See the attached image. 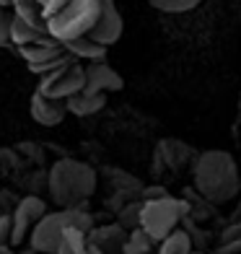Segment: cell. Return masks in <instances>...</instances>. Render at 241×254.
I'll return each instance as SVG.
<instances>
[{"instance_id":"6da1fadb","label":"cell","mask_w":241,"mask_h":254,"mask_svg":"<svg viewBox=\"0 0 241 254\" xmlns=\"http://www.w3.org/2000/svg\"><path fill=\"white\" fill-rule=\"evenodd\" d=\"M194 190L200 197H205L213 205H223L239 194L241 179L236 158L226 151H205L194 158L192 166Z\"/></svg>"},{"instance_id":"7a4b0ae2","label":"cell","mask_w":241,"mask_h":254,"mask_svg":"<svg viewBox=\"0 0 241 254\" xmlns=\"http://www.w3.org/2000/svg\"><path fill=\"white\" fill-rule=\"evenodd\" d=\"M47 187L55 205L60 207H83L96 192V171L78 158H60L50 169Z\"/></svg>"},{"instance_id":"3957f363","label":"cell","mask_w":241,"mask_h":254,"mask_svg":"<svg viewBox=\"0 0 241 254\" xmlns=\"http://www.w3.org/2000/svg\"><path fill=\"white\" fill-rule=\"evenodd\" d=\"M70 228L88 234L94 228V218L83 207H60L55 213H44L42 221L31 228V249L37 254H57V247Z\"/></svg>"},{"instance_id":"277c9868","label":"cell","mask_w":241,"mask_h":254,"mask_svg":"<svg viewBox=\"0 0 241 254\" xmlns=\"http://www.w3.org/2000/svg\"><path fill=\"white\" fill-rule=\"evenodd\" d=\"M101 13V0H67V3L55 10L47 18V31L57 42H70L86 34L96 26Z\"/></svg>"},{"instance_id":"5b68a950","label":"cell","mask_w":241,"mask_h":254,"mask_svg":"<svg viewBox=\"0 0 241 254\" xmlns=\"http://www.w3.org/2000/svg\"><path fill=\"white\" fill-rule=\"evenodd\" d=\"M189 202L177 197H153L140 205V228L156 241H164L169 234H174L177 226L187 218Z\"/></svg>"},{"instance_id":"8992f818","label":"cell","mask_w":241,"mask_h":254,"mask_svg":"<svg viewBox=\"0 0 241 254\" xmlns=\"http://www.w3.org/2000/svg\"><path fill=\"white\" fill-rule=\"evenodd\" d=\"M86 88V70L83 65H78V60L73 57L70 63H65L62 67H57V70L42 75L39 80V88L44 96H52V99H70L73 94Z\"/></svg>"},{"instance_id":"52a82bcc","label":"cell","mask_w":241,"mask_h":254,"mask_svg":"<svg viewBox=\"0 0 241 254\" xmlns=\"http://www.w3.org/2000/svg\"><path fill=\"white\" fill-rule=\"evenodd\" d=\"M44 213H47V205L34 194H29L16 205V210L10 213V218H13V244H21L26 234H31V228L42 221Z\"/></svg>"},{"instance_id":"ba28073f","label":"cell","mask_w":241,"mask_h":254,"mask_svg":"<svg viewBox=\"0 0 241 254\" xmlns=\"http://www.w3.org/2000/svg\"><path fill=\"white\" fill-rule=\"evenodd\" d=\"M122 29H124V21H122V13L114 0H101V13H99V21L96 26L88 31L91 39H96L99 44H114L120 37H122Z\"/></svg>"},{"instance_id":"9c48e42d","label":"cell","mask_w":241,"mask_h":254,"mask_svg":"<svg viewBox=\"0 0 241 254\" xmlns=\"http://www.w3.org/2000/svg\"><path fill=\"white\" fill-rule=\"evenodd\" d=\"M83 70H86V88L88 91H96V94H112V91H122L124 88L122 75L114 70L107 60H94V63L83 65Z\"/></svg>"},{"instance_id":"30bf717a","label":"cell","mask_w":241,"mask_h":254,"mask_svg":"<svg viewBox=\"0 0 241 254\" xmlns=\"http://www.w3.org/2000/svg\"><path fill=\"white\" fill-rule=\"evenodd\" d=\"M29 109H31L34 122H39V125H44V127L60 125V122L65 120V114H67V107H65V101H62V99L44 96L42 91H34Z\"/></svg>"},{"instance_id":"8fae6325","label":"cell","mask_w":241,"mask_h":254,"mask_svg":"<svg viewBox=\"0 0 241 254\" xmlns=\"http://www.w3.org/2000/svg\"><path fill=\"white\" fill-rule=\"evenodd\" d=\"M130 231L122 223H109V226H99L88 231V241L94 244L101 254H122L124 241H127Z\"/></svg>"},{"instance_id":"7c38bea8","label":"cell","mask_w":241,"mask_h":254,"mask_svg":"<svg viewBox=\"0 0 241 254\" xmlns=\"http://www.w3.org/2000/svg\"><path fill=\"white\" fill-rule=\"evenodd\" d=\"M65 107L75 117H91V114H96L107 107V94H96V91L83 88L78 94H73L70 99H65Z\"/></svg>"},{"instance_id":"4fadbf2b","label":"cell","mask_w":241,"mask_h":254,"mask_svg":"<svg viewBox=\"0 0 241 254\" xmlns=\"http://www.w3.org/2000/svg\"><path fill=\"white\" fill-rule=\"evenodd\" d=\"M65 50L70 52L75 60H86V63H94V60H107V44H99L96 39H91L88 34L86 37H78L65 42Z\"/></svg>"},{"instance_id":"5bb4252c","label":"cell","mask_w":241,"mask_h":254,"mask_svg":"<svg viewBox=\"0 0 241 254\" xmlns=\"http://www.w3.org/2000/svg\"><path fill=\"white\" fill-rule=\"evenodd\" d=\"M52 34L47 29H37L26 24L24 18H18L13 13V18H10V44H16V47H24V44H37V42H44L50 39Z\"/></svg>"},{"instance_id":"9a60e30c","label":"cell","mask_w":241,"mask_h":254,"mask_svg":"<svg viewBox=\"0 0 241 254\" xmlns=\"http://www.w3.org/2000/svg\"><path fill=\"white\" fill-rule=\"evenodd\" d=\"M57 254H101V252L88 241V234H86V231L70 228V231H67V234L62 236L60 247H57Z\"/></svg>"},{"instance_id":"2e32d148","label":"cell","mask_w":241,"mask_h":254,"mask_svg":"<svg viewBox=\"0 0 241 254\" xmlns=\"http://www.w3.org/2000/svg\"><path fill=\"white\" fill-rule=\"evenodd\" d=\"M13 13L18 18H24L26 24L37 26V29H47V18H44V10L39 5V0H13Z\"/></svg>"},{"instance_id":"e0dca14e","label":"cell","mask_w":241,"mask_h":254,"mask_svg":"<svg viewBox=\"0 0 241 254\" xmlns=\"http://www.w3.org/2000/svg\"><path fill=\"white\" fill-rule=\"evenodd\" d=\"M156 244H158V241L153 236H148L145 231L137 226V228H132L130 234H127V241H124L122 254H153L156 252Z\"/></svg>"},{"instance_id":"ac0fdd59","label":"cell","mask_w":241,"mask_h":254,"mask_svg":"<svg viewBox=\"0 0 241 254\" xmlns=\"http://www.w3.org/2000/svg\"><path fill=\"white\" fill-rule=\"evenodd\" d=\"M156 254H194L189 234L177 228L174 234H169L164 241H158V252Z\"/></svg>"},{"instance_id":"d6986e66","label":"cell","mask_w":241,"mask_h":254,"mask_svg":"<svg viewBox=\"0 0 241 254\" xmlns=\"http://www.w3.org/2000/svg\"><path fill=\"white\" fill-rule=\"evenodd\" d=\"M158 153L166 158V164L169 166H181L184 161H189L194 153H192V148L184 145V143H179V140H164L158 148Z\"/></svg>"},{"instance_id":"ffe728a7","label":"cell","mask_w":241,"mask_h":254,"mask_svg":"<svg viewBox=\"0 0 241 254\" xmlns=\"http://www.w3.org/2000/svg\"><path fill=\"white\" fill-rule=\"evenodd\" d=\"M202 0H151V5L164 10V13H187V10L197 8Z\"/></svg>"},{"instance_id":"44dd1931","label":"cell","mask_w":241,"mask_h":254,"mask_svg":"<svg viewBox=\"0 0 241 254\" xmlns=\"http://www.w3.org/2000/svg\"><path fill=\"white\" fill-rule=\"evenodd\" d=\"M0 244H13V218H10V213H0Z\"/></svg>"},{"instance_id":"7402d4cb","label":"cell","mask_w":241,"mask_h":254,"mask_svg":"<svg viewBox=\"0 0 241 254\" xmlns=\"http://www.w3.org/2000/svg\"><path fill=\"white\" fill-rule=\"evenodd\" d=\"M10 18H13V13H8V8L0 5V47L10 44Z\"/></svg>"},{"instance_id":"603a6c76","label":"cell","mask_w":241,"mask_h":254,"mask_svg":"<svg viewBox=\"0 0 241 254\" xmlns=\"http://www.w3.org/2000/svg\"><path fill=\"white\" fill-rule=\"evenodd\" d=\"M65 3H67V0H39V5H42V10H44V18H50L55 10H60Z\"/></svg>"},{"instance_id":"cb8c5ba5","label":"cell","mask_w":241,"mask_h":254,"mask_svg":"<svg viewBox=\"0 0 241 254\" xmlns=\"http://www.w3.org/2000/svg\"><path fill=\"white\" fill-rule=\"evenodd\" d=\"M218 254H241V239H234V241H226V244H221Z\"/></svg>"},{"instance_id":"d4e9b609","label":"cell","mask_w":241,"mask_h":254,"mask_svg":"<svg viewBox=\"0 0 241 254\" xmlns=\"http://www.w3.org/2000/svg\"><path fill=\"white\" fill-rule=\"evenodd\" d=\"M234 239H241V226H231L226 228L221 234V244H226V241H234Z\"/></svg>"},{"instance_id":"484cf974","label":"cell","mask_w":241,"mask_h":254,"mask_svg":"<svg viewBox=\"0 0 241 254\" xmlns=\"http://www.w3.org/2000/svg\"><path fill=\"white\" fill-rule=\"evenodd\" d=\"M164 187H151V190H148L145 192V200H153V197H164Z\"/></svg>"},{"instance_id":"4316f807","label":"cell","mask_w":241,"mask_h":254,"mask_svg":"<svg viewBox=\"0 0 241 254\" xmlns=\"http://www.w3.org/2000/svg\"><path fill=\"white\" fill-rule=\"evenodd\" d=\"M0 254H13L10 252V244H0Z\"/></svg>"},{"instance_id":"83f0119b","label":"cell","mask_w":241,"mask_h":254,"mask_svg":"<svg viewBox=\"0 0 241 254\" xmlns=\"http://www.w3.org/2000/svg\"><path fill=\"white\" fill-rule=\"evenodd\" d=\"M0 5H5V8H10V5H13V0H0Z\"/></svg>"}]
</instances>
